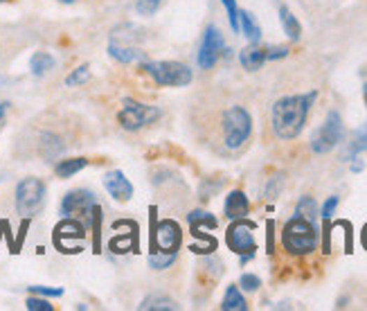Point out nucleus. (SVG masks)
<instances>
[{
  "label": "nucleus",
  "mask_w": 367,
  "mask_h": 311,
  "mask_svg": "<svg viewBox=\"0 0 367 311\" xmlns=\"http://www.w3.org/2000/svg\"><path fill=\"white\" fill-rule=\"evenodd\" d=\"M318 97V90H311V93H302V95H287L280 97L278 102L273 104L271 111V124L273 131L280 140H295L304 124H307L311 106Z\"/></svg>",
  "instance_id": "nucleus-1"
},
{
  "label": "nucleus",
  "mask_w": 367,
  "mask_h": 311,
  "mask_svg": "<svg viewBox=\"0 0 367 311\" xmlns=\"http://www.w3.org/2000/svg\"><path fill=\"white\" fill-rule=\"evenodd\" d=\"M252 133V117L243 106L234 104L223 108L219 115V143L226 152H239L250 140Z\"/></svg>",
  "instance_id": "nucleus-2"
},
{
  "label": "nucleus",
  "mask_w": 367,
  "mask_h": 311,
  "mask_svg": "<svg viewBox=\"0 0 367 311\" xmlns=\"http://www.w3.org/2000/svg\"><path fill=\"white\" fill-rule=\"evenodd\" d=\"M282 248L291 257H307L318 248V228L313 222L293 217L282 230Z\"/></svg>",
  "instance_id": "nucleus-3"
},
{
  "label": "nucleus",
  "mask_w": 367,
  "mask_h": 311,
  "mask_svg": "<svg viewBox=\"0 0 367 311\" xmlns=\"http://www.w3.org/2000/svg\"><path fill=\"white\" fill-rule=\"evenodd\" d=\"M140 70L156 86H165V88H182L194 82L192 68L180 62H147L140 66Z\"/></svg>",
  "instance_id": "nucleus-4"
},
{
  "label": "nucleus",
  "mask_w": 367,
  "mask_h": 311,
  "mask_svg": "<svg viewBox=\"0 0 367 311\" xmlns=\"http://www.w3.org/2000/svg\"><path fill=\"white\" fill-rule=\"evenodd\" d=\"M160 117H162L160 106L142 104L131 97H124L122 99L120 113H117V122L124 131L136 133V131H142V129H147L149 124H156Z\"/></svg>",
  "instance_id": "nucleus-5"
},
{
  "label": "nucleus",
  "mask_w": 367,
  "mask_h": 311,
  "mask_svg": "<svg viewBox=\"0 0 367 311\" xmlns=\"http://www.w3.org/2000/svg\"><path fill=\"white\" fill-rule=\"evenodd\" d=\"M45 194L48 187L41 178L36 176H27L16 185V194H14V203L18 215L23 219H32L34 215L41 212V208L45 203Z\"/></svg>",
  "instance_id": "nucleus-6"
},
{
  "label": "nucleus",
  "mask_w": 367,
  "mask_h": 311,
  "mask_svg": "<svg viewBox=\"0 0 367 311\" xmlns=\"http://www.w3.org/2000/svg\"><path fill=\"white\" fill-rule=\"evenodd\" d=\"M97 205V196L90 189H70V192L61 198L59 212L61 217H75L81 219L86 224V228L90 226V219H93V208Z\"/></svg>",
  "instance_id": "nucleus-7"
},
{
  "label": "nucleus",
  "mask_w": 367,
  "mask_h": 311,
  "mask_svg": "<svg viewBox=\"0 0 367 311\" xmlns=\"http://www.w3.org/2000/svg\"><path fill=\"white\" fill-rule=\"evenodd\" d=\"M86 233H88V228L81 219L64 217L55 228L52 242L61 253H79L81 242L86 239Z\"/></svg>",
  "instance_id": "nucleus-8"
},
{
  "label": "nucleus",
  "mask_w": 367,
  "mask_h": 311,
  "mask_svg": "<svg viewBox=\"0 0 367 311\" xmlns=\"http://www.w3.org/2000/svg\"><path fill=\"white\" fill-rule=\"evenodd\" d=\"M345 136V126H343V117L338 111H329L324 124L311 136V152L313 154H329L336 147L343 143Z\"/></svg>",
  "instance_id": "nucleus-9"
},
{
  "label": "nucleus",
  "mask_w": 367,
  "mask_h": 311,
  "mask_svg": "<svg viewBox=\"0 0 367 311\" xmlns=\"http://www.w3.org/2000/svg\"><path fill=\"white\" fill-rule=\"evenodd\" d=\"M226 242H228V248L232 250V253L254 255V250H257V242H254V224L248 222L246 217L234 219V222L228 226Z\"/></svg>",
  "instance_id": "nucleus-10"
},
{
  "label": "nucleus",
  "mask_w": 367,
  "mask_h": 311,
  "mask_svg": "<svg viewBox=\"0 0 367 311\" xmlns=\"http://www.w3.org/2000/svg\"><path fill=\"white\" fill-rule=\"evenodd\" d=\"M151 250H162V253H178L182 244V230L180 224L174 219H162V222L151 224Z\"/></svg>",
  "instance_id": "nucleus-11"
},
{
  "label": "nucleus",
  "mask_w": 367,
  "mask_h": 311,
  "mask_svg": "<svg viewBox=\"0 0 367 311\" xmlns=\"http://www.w3.org/2000/svg\"><path fill=\"white\" fill-rule=\"evenodd\" d=\"M223 52H226V43H223V34L219 32V27L217 25L206 27V34H203L199 48V66L203 70L214 68Z\"/></svg>",
  "instance_id": "nucleus-12"
},
{
  "label": "nucleus",
  "mask_w": 367,
  "mask_h": 311,
  "mask_svg": "<svg viewBox=\"0 0 367 311\" xmlns=\"http://www.w3.org/2000/svg\"><path fill=\"white\" fill-rule=\"evenodd\" d=\"M104 189L120 203H127L134 196V185L120 169H110V172L104 174Z\"/></svg>",
  "instance_id": "nucleus-13"
},
{
  "label": "nucleus",
  "mask_w": 367,
  "mask_h": 311,
  "mask_svg": "<svg viewBox=\"0 0 367 311\" xmlns=\"http://www.w3.org/2000/svg\"><path fill=\"white\" fill-rule=\"evenodd\" d=\"M66 152V143L64 138L55 131H41L38 136V154L45 160H57L61 154Z\"/></svg>",
  "instance_id": "nucleus-14"
},
{
  "label": "nucleus",
  "mask_w": 367,
  "mask_h": 311,
  "mask_svg": "<svg viewBox=\"0 0 367 311\" xmlns=\"http://www.w3.org/2000/svg\"><path fill=\"white\" fill-rule=\"evenodd\" d=\"M108 55L110 59H115L117 64H140L142 59H145V52H140L138 48L129 45L124 41H115V38H110Z\"/></svg>",
  "instance_id": "nucleus-15"
},
{
  "label": "nucleus",
  "mask_w": 367,
  "mask_h": 311,
  "mask_svg": "<svg viewBox=\"0 0 367 311\" xmlns=\"http://www.w3.org/2000/svg\"><path fill=\"white\" fill-rule=\"evenodd\" d=\"M223 210H226V217L230 219V222H234V219H243L250 212V201L241 189H232V192L226 196V205H223Z\"/></svg>",
  "instance_id": "nucleus-16"
},
{
  "label": "nucleus",
  "mask_w": 367,
  "mask_h": 311,
  "mask_svg": "<svg viewBox=\"0 0 367 311\" xmlns=\"http://www.w3.org/2000/svg\"><path fill=\"white\" fill-rule=\"evenodd\" d=\"M239 64L248 73H257V70L266 64V48H261L259 43H250L239 52Z\"/></svg>",
  "instance_id": "nucleus-17"
},
{
  "label": "nucleus",
  "mask_w": 367,
  "mask_h": 311,
  "mask_svg": "<svg viewBox=\"0 0 367 311\" xmlns=\"http://www.w3.org/2000/svg\"><path fill=\"white\" fill-rule=\"evenodd\" d=\"M239 32L246 34L250 43H259L261 38V27L257 23V18L250 12H246V9H239Z\"/></svg>",
  "instance_id": "nucleus-18"
},
{
  "label": "nucleus",
  "mask_w": 367,
  "mask_h": 311,
  "mask_svg": "<svg viewBox=\"0 0 367 311\" xmlns=\"http://www.w3.org/2000/svg\"><path fill=\"white\" fill-rule=\"evenodd\" d=\"M280 21H282V27H284V34H287L291 41H300L302 25L298 23V18L293 16V12H291L287 5L280 7Z\"/></svg>",
  "instance_id": "nucleus-19"
},
{
  "label": "nucleus",
  "mask_w": 367,
  "mask_h": 311,
  "mask_svg": "<svg viewBox=\"0 0 367 311\" xmlns=\"http://www.w3.org/2000/svg\"><path fill=\"white\" fill-rule=\"evenodd\" d=\"M192 237H194V242L189 244V250L192 253H196V255H210L217 250V239L206 235L203 230H192Z\"/></svg>",
  "instance_id": "nucleus-20"
},
{
  "label": "nucleus",
  "mask_w": 367,
  "mask_h": 311,
  "mask_svg": "<svg viewBox=\"0 0 367 311\" xmlns=\"http://www.w3.org/2000/svg\"><path fill=\"white\" fill-rule=\"evenodd\" d=\"M88 167V158H64V160H59L57 167H55V174L59 178H70V176H75L79 174L81 169Z\"/></svg>",
  "instance_id": "nucleus-21"
},
{
  "label": "nucleus",
  "mask_w": 367,
  "mask_h": 311,
  "mask_svg": "<svg viewBox=\"0 0 367 311\" xmlns=\"http://www.w3.org/2000/svg\"><path fill=\"white\" fill-rule=\"evenodd\" d=\"M221 309H223V311H246V309H248V303H246V298L241 296L239 287L230 284V287L226 289V296H223Z\"/></svg>",
  "instance_id": "nucleus-22"
},
{
  "label": "nucleus",
  "mask_w": 367,
  "mask_h": 311,
  "mask_svg": "<svg viewBox=\"0 0 367 311\" xmlns=\"http://www.w3.org/2000/svg\"><path fill=\"white\" fill-rule=\"evenodd\" d=\"M187 224L192 230H203V228L214 230L219 226V219L210 212H206V210H192V212L187 215Z\"/></svg>",
  "instance_id": "nucleus-23"
},
{
  "label": "nucleus",
  "mask_w": 367,
  "mask_h": 311,
  "mask_svg": "<svg viewBox=\"0 0 367 311\" xmlns=\"http://www.w3.org/2000/svg\"><path fill=\"white\" fill-rule=\"evenodd\" d=\"M55 57L50 52H34L32 59H29V70H32L34 77H43L55 68Z\"/></svg>",
  "instance_id": "nucleus-24"
},
{
  "label": "nucleus",
  "mask_w": 367,
  "mask_h": 311,
  "mask_svg": "<svg viewBox=\"0 0 367 311\" xmlns=\"http://www.w3.org/2000/svg\"><path fill=\"white\" fill-rule=\"evenodd\" d=\"M361 152H367V122L356 129L352 140L347 143V152H345V160H352L354 156H359Z\"/></svg>",
  "instance_id": "nucleus-25"
},
{
  "label": "nucleus",
  "mask_w": 367,
  "mask_h": 311,
  "mask_svg": "<svg viewBox=\"0 0 367 311\" xmlns=\"http://www.w3.org/2000/svg\"><path fill=\"white\" fill-rule=\"evenodd\" d=\"M140 309L142 311H171V309H178V305L174 303L171 298H165V296H149V298H145L142 300V305H140Z\"/></svg>",
  "instance_id": "nucleus-26"
},
{
  "label": "nucleus",
  "mask_w": 367,
  "mask_h": 311,
  "mask_svg": "<svg viewBox=\"0 0 367 311\" xmlns=\"http://www.w3.org/2000/svg\"><path fill=\"white\" fill-rule=\"evenodd\" d=\"M295 217H302V219H309V222L315 224L318 219V205H315V198L313 196H302L295 205Z\"/></svg>",
  "instance_id": "nucleus-27"
},
{
  "label": "nucleus",
  "mask_w": 367,
  "mask_h": 311,
  "mask_svg": "<svg viewBox=\"0 0 367 311\" xmlns=\"http://www.w3.org/2000/svg\"><path fill=\"white\" fill-rule=\"evenodd\" d=\"M176 262V253H162V250H151L149 266L154 270H165Z\"/></svg>",
  "instance_id": "nucleus-28"
},
{
  "label": "nucleus",
  "mask_w": 367,
  "mask_h": 311,
  "mask_svg": "<svg viewBox=\"0 0 367 311\" xmlns=\"http://www.w3.org/2000/svg\"><path fill=\"white\" fill-rule=\"evenodd\" d=\"M88 79H90V68L88 66H79L66 77V86H84Z\"/></svg>",
  "instance_id": "nucleus-29"
},
{
  "label": "nucleus",
  "mask_w": 367,
  "mask_h": 311,
  "mask_svg": "<svg viewBox=\"0 0 367 311\" xmlns=\"http://www.w3.org/2000/svg\"><path fill=\"white\" fill-rule=\"evenodd\" d=\"M25 309H27V311H52L55 307L50 305L48 298L32 294V296H29V298L25 300Z\"/></svg>",
  "instance_id": "nucleus-30"
},
{
  "label": "nucleus",
  "mask_w": 367,
  "mask_h": 311,
  "mask_svg": "<svg viewBox=\"0 0 367 311\" xmlns=\"http://www.w3.org/2000/svg\"><path fill=\"white\" fill-rule=\"evenodd\" d=\"M223 7L228 9V21H230V27L232 32L237 34L239 32V7H237V0H221Z\"/></svg>",
  "instance_id": "nucleus-31"
},
{
  "label": "nucleus",
  "mask_w": 367,
  "mask_h": 311,
  "mask_svg": "<svg viewBox=\"0 0 367 311\" xmlns=\"http://www.w3.org/2000/svg\"><path fill=\"white\" fill-rule=\"evenodd\" d=\"M162 5V0H138L136 3V12L140 16H154Z\"/></svg>",
  "instance_id": "nucleus-32"
},
{
  "label": "nucleus",
  "mask_w": 367,
  "mask_h": 311,
  "mask_svg": "<svg viewBox=\"0 0 367 311\" xmlns=\"http://www.w3.org/2000/svg\"><path fill=\"white\" fill-rule=\"evenodd\" d=\"M29 294L43 296V298H61L64 296V289L61 287H27Z\"/></svg>",
  "instance_id": "nucleus-33"
},
{
  "label": "nucleus",
  "mask_w": 367,
  "mask_h": 311,
  "mask_svg": "<svg viewBox=\"0 0 367 311\" xmlns=\"http://www.w3.org/2000/svg\"><path fill=\"white\" fill-rule=\"evenodd\" d=\"M239 287L243 291H248V294H252V291H257L261 287V280L257 275H252V273H243L241 280H239Z\"/></svg>",
  "instance_id": "nucleus-34"
},
{
  "label": "nucleus",
  "mask_w": 367,
  "mask_h": 311,
  "mask_svg": "<svg viewBox=\"0 0 367 311\" xmlns=\"http://www.w3.org/2000/svg\"><path fill=\"white\" fill-rule=\"evenodd\" d=\"M284 57H289L287 45H266V62H278Z\"/></svg>",
  "instance_id": "nucleus-35"
},
{
  "label": "nucleus",
  "mask_w": 367,
  "mask_h": 311,
  "mask_svg": "<svg viewBox=\"0 0 367 311\" xmlns=\"http://www.w3.org/2000/svg\"><path fill=\"white\" fill-rule=\"evenodd\" d=\"M336 208H338V196H329L327 201H324V205H322V212H320V217L324 219V222H329V219L333 217Z\"/></svg>",
  "instance_id": "nucleus-36"
},
{
  "label": "nucleus",
  "mask_w": 367,
  "mask_h": 311,
  "mask_svg": "<svg viewBox=\"0 0 367 311\" xmlns=\"http://www.w3.org/2000/svg\"><path fill=\"white\" fill-rule=\"evenodd\" d=\"M280 189H282V176H275V178L268 180L266 189H264V196H266V198H275V196L280 194Z\"/></svg>",
  "instance_id": "nucleus-37"
},
{
  "label": "nucleus",
  "mask_w": 367,
  "mask_h": 311,
  "mask_svg": "<svg viewBox=\"0 0 367 311\" xmlns=\"http://www.w3.org/2000/svg\"><path fill=\"white\" fill-rule=\"evenodd\" d=\"M266 253L268 255L275 253V224L273 222L266 224Z\"/></svg>",
  "instance_id": "nucleus-38"
},
{
  "label": "nucleus",
  "mask_w": 367,
  "mask_h": 311,
  "mask_svg": "<svg viewBox=\"0 0 367 311\" xmlns=\"http://www.w3.org/2000/svg\"><path fill=\"white\" fill-rule=\"evenodd\" d=\"M350 169H352L354 174H361L363 169H365V163H363L361 158H356V156H354V158H352V165H350Z\"/></svg>",
  "instance_id": "nucleus-39"
},
{
  "label": "nucleus",
  "mask_w": 367,
  "mask_h": 311,
  "mask_svg": "<svg viewBox=\"0 0 367 311\" xmlns=\"http://www.w3.org/2000/svg\"><path fill=\"white\" fill-rule=\"evenodd\" d=\"M5 111H7V106H5V104H0V120L5 117Z\"/></svg>",
  "instance_id": "nucleus-40"
},
{
  "label": "nucleus",
  "mask_w": 367,
  "mask_h": 311,
  "mask_svg": "<svg viewBox=\"0 0 367 311\" xmlns=\"http://www.w3.org/2000/svg\"><path fill=\"white\" fill-rule=\"evenodd\" d=\"M363 99H365V106H367V82H365V86H363Z\"/></svg>",
  "instance_id": "nucleus-41"
},
{
  "label": "nucleus",
  "mask_w": 367,
  "mask_h": 311,
  "mask_svg": "<svg viewBox=\"0 0 367 311\" xmlns=\"http://www.w3.org/2000/svg\"><path fill=\"white\" fill-rule=\"evenodd\" d=\"M59 3H64V5H73V3H77V0H59Z\"/></svg>",
  "instance_id": "nucleus-42"
},
{
  "label": "nucleus",
  "mask_w": 367,
  "mask_h": 311,
  "mask_svg": "<svg viewBox=\"0 0 367 311\" xmlns=\"http://www.w3.org/2000/svg\"><path fill=\"white\" fill-rule=\"evenodd\" d=\"M0 3H5V0H0Z\"/></svg>",
  "instance_id": "nucleus-43"
}]
</instances>
